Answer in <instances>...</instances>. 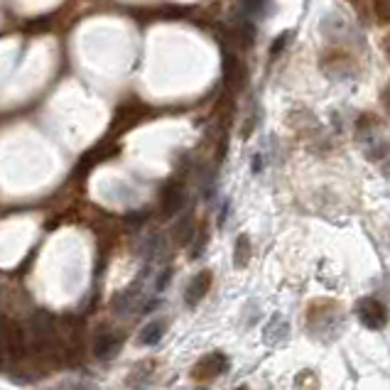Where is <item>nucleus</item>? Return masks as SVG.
Wrapping results in <instances>:
<instances>
[{
	"instance_id": "f257e3e1",
	"label": "nucleus",
	"mask_w": 390,
	"mask_h": 390,
	"mask_svg": "<svg viewBox=\"0 0 390 390\" xmlns=\"http://www.w3.org/2000/svg\"><path fill=\"white\" fill-rule=\"evenodd\" d=\"M356 317L368 329H383L388 324V307L383 302L373 300V297H363V300L356 302Z\"/></svg>"
},
{
	"instance_id": "f03ea898",
	"label": "nucleus",
	"mask_w": 390,
	"mask_h": 390,
	"mask_svg": "<svg viewBox=\"0 0 390 390\" xmlns=\"http://www.w3.org/2000/svg\"><path fill=\"white\" fill-rule=\"evenodd\" d=\"M226 366H229V359H226L224 354H219V351H216V354H206L204 359L194 366L192 378L194 380H211V378H216V375L224 373Z\"/></svg>"
},
{
	"instance_id": "7ed1b4c3",
	"label": "nucleus",
	"mask_w": 390,
	"mask_h": 390,
	"mask_svg": "<svg viewBox=\"0 0 390 390\" xmlns=\"http://www.w3.org/2000/svg\"><path fill=\"white\" fill-rule=\"evenodd\" d=\"M94 349L99 359H110L113 354H118L120 349V336H115V331L110 326H101L99 334H96Z\"/></svg>"
},
{
	"instance_id": "20e7f679",
	"label": "nucleus",
	"mask_w": 390,
	"mask_h": 390,
	"mask_svg": "<svg viewBox=\"0 0 390 390\" xmlns=\"http://www.w3.org/2000/svg\"><path fill=\"white\" fill-rule=\"evenodd\" d=\"M25 341H27L25 331H22L17 324H13V322H8V326H6V359L8 361L20 359L22 351H25Z\"/></svg>"
},
{
	"instance_id": "39448f33",
	"label": "nucleus",
	"mask_w": 390,
	"mask_h": 390,
	"mask_svg": "<svg viewBox=\"0 0 390 390\" xmlns=\"http://www.w3.org/2000/svg\"><path fill=\"white\" fill-rule=\"evenodd\" d=\"M211 287V273L204 270L199 273V275H194V280H189V285H187V292H185V302L187 305L194 307L196 302H201L206 297V292H209Z\"/></svg>"
},
{
	"instance_id": "423d86ee",
	"label": "nucleus",
	"mask_w": 390,
	"mask_h": 390,
	"mask_svg": "<svg viewBox=\"0 0 390 390\" xmlns=\"http://www.w3.org/2000/svg\"><path fill=\"white\" fill-rule=\"evenodd\" d=\"M165 331H167V326H165V322L162 319H157V322H150V324L145 326V329L140 331V344H145V346H152V344H157V341L165 336Z\"/></svg>"
},
{
	"instance_id": "0eeeda50",
	"label": "nucleus",
	"mask_w": 390,
	"mask_h": 390,
	"mask_svg": "<svg viewBox=\"0 0 390 390\" xmlns=\"http://www.w3.org/2000/svg\"><path fill=\"white\" fill-rule=\"evenodd\" d=\"M250 258V248H248V238L245 236H240L238 243H236V266L243 268L245 263H248Z\"/></svg>"
},
{
	"instance_id": "6e6552de",
	"label": "nucleus",
	"mask_w": 390,
	"mask_h": 390,
	"mask_svg": "<svg viewBox=\"0 0 390 390\" xmlns=\"http://www.w3.org/2000/svg\"><path fill=\"white\" fill-rule=\"evenodd\" d=\"M240 390H245V388H240Z\"/></svg>"
}]
</instances>
